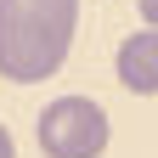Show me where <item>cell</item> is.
<instances>
[{
	"label": "cell",
	"instance_id": "6da1fadb",
	"mask_svg": "<svg viewBox=\"0 0 158 158\" xmlns=\"http://www.w3.org/2000/svg\"><path fill=\"white\" fill-rule=\"evenodd\" d=\"M79 0H0V79L40 85L68 62Z\"/></svg>",
	"mask_w": 158,
	"mask_h": 158
},
{
	"label": "cell",
	"instance_id": "7a4b0ae2",
	"mask_svg": "<svg viewBox=\"0 0 158 158\" xmlns=\"http://www.w3.org/2000/svg\"><path fill=\"white\" fill-rule=\"evenodd\" d=\"M40 152L45 158H102L107 152V113L90 96H56L40 113Z\"/></svg>",
	"mask_w": 158,
	"mask_h": 158
},
{
	"label": "cell",
	"instance_id": "3957f363",
	"mask_svg": "<svg viewBox=\"0 0 158 158\" xmlns=\"http://www.w3.org/2000/svg\"><path fill=\"white\" fill-rule=\"evenodd\" d=\"M113 73L130 96H158V28H135L118 40Z\"/></svg>",
	"mask_w": 158,
	"mask_h": 158
},
{
	"label": "cell",
	"instance_id": "277c9868",
	"mask_svg": "<svg viewBox=\"0 0 158 158\" xmlns=\"http://www.w3.org/2000/svg\"><path fill=\"white\" fill-rule=\"evenodd\" d=\"M0 158H17V141H11V130L0 124Z\"/></svg>",
	"mask_w": 158,
	"mask_h": 158
},
{
	"label": "cell",
	"instance_id": "5b68a950",
	"mask_svg": "<svg viewBox=\"0 0 158 158\" xmlns=\"http://www.w3.org/2000/svg\"><path fill=\"white\" fill-rule=\"evenodd\" d=\"M141 23H147V28H158V0H141Z\"/></svg>",
	"mask_w": 158,
	"mask_h": 158
}]
</instances>
